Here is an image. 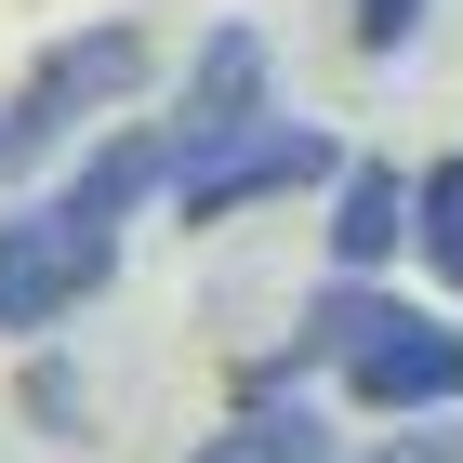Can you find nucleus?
I'll use <instances>...</instances> for the list:
<instances>
[{"mask_svg": "<svg viewBox=\"0 0 463 463\" xmlns=\"http://www.w3.org/2000/svg\"><path fill=\"white\" fill-rule=\"evenodd\" d=\"M291 371H345V397H371V411H463V331H437L424 305H397L371 279H331L305 305L265 384H291Z\"/></svg>", "mask_w": 463, "mask_h": 463, "instance_id": "nucleus-1", "label": "nucleus"}, {"mask_svg": "<svg viewBox=\"0 0 463 463\" xmlns=\"http://www.w3.org/2000/svg\"><path fill=\"white\" fill-rule=\"evenodd\" d=\"M119 265V225H93L80 199H40V213H0V331H67Z\"/></svg>", "mask_w": 463, "mask_h": 463, "instance_id": "nucleus-2", "label": "nucleus"}, {"mask_svg": "<svg viewBox=\"0 0 463 463\" xmlns=\"http://www.w3.org/2000/svg\"><path fill=\"white\" fill-rule=\"evenodd\" d=\"M119 93H146V27H80V40H53V53L27 67V93L0 107V173L53 159V146H67L93 107H119Z\"/></svg>", "mask_w": 463, "mask_h": 463, "instance_id": "nucleus-3", "label": "nucleus"}, {"mask_svg": "<svg viewBox=\"0 0 463 463\" xmlns=\"http://www.w3.org/2000/svg\"><path fill=\"white\" fill-rule=\"evenodd\" d=\"M345 159H331L318 133H291V119H265V133H225V146H199L173 173V213L185 225H239L251 199H291V185H331Z\"/></svg>", "mask_w": 463, "mask_h": 463, "instance_id": "nucleus-4", "label": "nucleus"}, {"mask_svg": "<svg viewBox=\"0 0 463 463\" xmlns=\"http://www.w3.org/2000/svg\"><path fill=\"white\" fill-rule=\"evenodd\" d=\"M251 119H265V40H251V27H213V40H199V67H185L173 133H185V159H199V146L251 133Z\"/></svg>", "mask_w": 463, "mask_h": 463, "instance_id": "nucleus-5", "label": "nucleus"}, {"mask_svg": "<svg viewBox=\"0 0 463 463\" xmlns=\"http://www.w3.org/2000/svg\"><path fill=\"white\" fill-rule=\"evenodd\" d=\"M173 173H185V133H173V119L146 133V119H133V133H107L93 159H80V185H67V199H80L93 225H133V213H146V199H159Z\"/></svg>", "mask_w": 463, "mask_h": 463, "instance_id": "nucleus-6", "label": "nucleus"}, {"mask_svg": "<svg viewBox=\"0 0 463 463\" xmlns=\"http://www.w3.org/2000/svg\"><path fill=\"white\" fill-rule=\"evenodd\" d=\"M397 239H411V185H397L384 159H357V173H345V199H331V265H345V279H371Z\"/></svg>", "mask_w": 463, "mask_h": 463, "instance_id": "nucleus-7", "label": "nucleus"}, {"mask_svg": "<svg viewBox=\"0 0 463 463\" xmlns=\"http://www.w3.org/2000/svg\"><path fill=\"white\" fill-rule=\"evenodd\" d=\"M199 463H331V437H318V411H291V397H251V411H239V424H225Z\"/></svg>", "mask_w": 463, "mask_h": 463, "instance_id": "nucleus-8", "label": "nucleus"}, {"mask_svg": "<svg viewBox=\"0 0 463 463\" xmlns=\"http://www.w3.org/2000/svg\"><path fill=\"white\" fill-rule=\"evenodd\" d=\"M411 239H424V265L463 291V159H437V173L411 185Z\"/></svg>", "mask_w": 463, "mask_h": 463, "instance_id": "nucleus-9", "label": "nucleus"}, {"mask_svg": "<svg viewBox=\"0 0 463 463\" xmlns=\"http://www.w3.org/2000/svg\"><path fill=\"white\" fill-rule=\"evenodd\" d=\"M411 27H424V0H357V53H411Z\"/></svg>", "mask_w": 463, "mask_h": 463, "instance_id": "nucleus-10", "label": "nucleus"}, {"mask_svg": "<svg viewBox=\"0 0 463 463\" xmlns=\"http://www.w3.org/2000/svg\"><path fill=\"white\" fill-rule=\"evenodd\" d=\"M357 463H463V437H384V450H357Z\"/></svg>", "mask_w": 463, "mask_h": 463, "instance_id": "nucleus-11", "label": "nucleus"}]
</instances>
